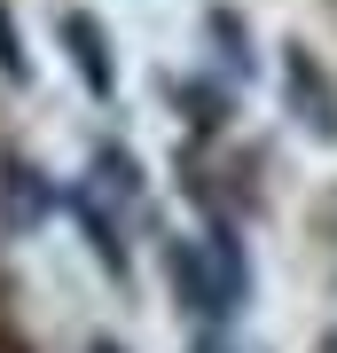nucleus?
<instances>
[{
  "mask_svg": "<svg viewBox=\"0 0 337 353\" xmlns=\"http://www.w3.org/2000/svg\"><path fill=\"white\" fill-rule=\"evenodd\" d=\"M290 102H306V126L322 134V141H337V94H329V79H322V63H314L306 48H290Z\"/></svg>",
  "mask_w": 337,
  "mask_h": 353,
  "instance_id": "nucleus-1",
  "label": "nucleus"
},
{
  "mask_svg": "<svg viewBox=\"0 0 337 353\" xmlns=\"http://www.w3.org/2000/svg\"><path fill=\"white\" fill-rule=\"evenodd\" d=\"M165 275H173V283L188 290V306H196V314H220L227 283L212 275V267H204V252H196V243H173V252H165Z\"/></svg>",
  "mask_w": 337,
  "mask_h": 353,
  "instance_id": "nucleus-2",
  "label": "nucleus"
},
{
  "mask_svg": "<svg viewBox=\"0 0 337 353\" xmlns=\"http://www.w3.org/2000/svg\"><path fill=\"white\" fill-rule=\"evenodd\" d=\"M63 39H71V55H79V79H87L94 94H110V55H102V32L87 24V16H63Z\"/></svg>",
  "mask_w": 337,
  "mask_h": 353,
  "instance_id": "nucleus-3",
  "label": "nucleus"
},
{
  "mask_svg": "<svg viewBox=\"0 0 337 353\" xmlns=\"http://www.w3.org/2000/svg\"><path fill=\"white\" fill-rule=\"evenodd\" d=\"M0 71H8V79H24V39H16V16H8V0H0Z\"/></svg>",
  "mask_w": 337,
  "mask_h": 353,
  "instance_id": "nucleus-4",
  "label": "nucleus"
},
{
  "mask_svg": "<svg viewBox=\"0 0 337 353\" xmlns=\"http://www.w3.org/2000/svg\"><path fill=\"white\" fill-rule=\"evenodd\" d=\"M196 353H220V345H196Z\"/></svg>",
  "mask_w": 337,
  "mask_h": 353,
  "instance_id": "nucleus-5",
  "label": "nucleus"
},
{
  "mask_svg": "<svg viewBox=\"0 0 337 353\" xmlns=\"http://www.w3.org/2000/svg\"><path fill=\"white\" fill-rule=\"evenodd\" d=\"M94 353H110V345H94Z\"/></svg>",
  "mask_w": 337,
  "mask_h": 353,
  "instance_id": "nucleus-6",
  "label": "nucleus"
},
{
  "mask_svg": "<svg viewBox=\"0 0 337 353\" xmlns=\"http://www.w3.org/2000/svg\"><path fill=\"white\" fill-rule=\"evenodd\" d=\"M0 353H16V345H0Z\"/></svg>",
  "mask_w": 337,
  "mask_h": 353,
  "instance_id": "nucleus-7",
  "label": "nucleus"
}]
</instances>
